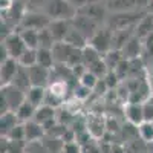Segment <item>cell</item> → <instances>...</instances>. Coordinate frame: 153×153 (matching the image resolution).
<instances>
[{"mask_svg":"<svg viewBox=\"0 0 153 153\" xmlns=\"http://www.w3.org/2000/svg\"><path fill=\"white\" fill-rule=\"evenodd\" d=\"M46 87H40V86H31L26 91V100L29 103H32L35 107L45 104V98H46Z\"/></svg>","mask_w":153,"mask_h":153,"instance_id":"44dd1931","label":"cell"},{"mask_svg":"<svg viewBox=\"0 0 153 153\" xmlns=\"http://www.w3.org/2000/svg\"><path fill=\"white\" fill-rule=\"evenodd\" d=\"M150 3V0H135V5L139 8H147Z\"/></svg>","mask_w":153,"mask_h":153,"instance_id":"f6af8a7d","label":"cell"},{"mask_svg":"<svg viewBox=\"0 0 153 153\" xmlns=\"http://www.w3.org/2000/svg\"><path fill=\"white\" fill-rule=\"evenodd\" d=\"M20 35H22L23 42L26 43L28 48H31V49H38V31H37V29L23 28V29L20 31Z\"/></svg>","mask_w":153,"mask_h":153,"instance_id":"83f0119b","label":"cell"},{"mask_svg":"<svg viewBox=\"0 0 153 153\" xmlns=\"http://www.w3.org/2000/svg\"><path fill=\"white\" fill-rule=\"evenodd\" d=\"M71 25H72V28H75L80 34H83L87 40H91L95 35V32L100 29L98 22H95L94 19L87 17L84 14H80V12H76V14L71 19Z\"/></svg>","mask_w":153,"mask_h":153,"instance_id":"277c9868","label":"cell"},{"mask_svg":"<svg viewBox=\"0 0 153 153\" xmlns=\"http://www.w3.org/2000/svg\"><path fill=\"white\" fill-rule=\"evenodd\" d=\"M35 110H37V107L26 100V101H25V103L16 110V113H17V117H19L20 123H26V121H29V120L34 118Z\"/></svg>","mask_w":153,"mask_h":153,"instance_id":"4316f807","label":"cell"},{"mask_svg":"<svg viewBox=\"0 0 153 153\" xmlns=\"http://www.w3.org/2000/svg\"><path fill=\"white\" fill-rule=\"evenodd\" d=\"M71 20H51L49 23V31L54 35L55 42H65V38L68 35V32L71 31Z\"/></svg>","mask_w":153,"mask_h":153,"instance_id":"7c38bea8","label":"cell"},{"mask_svg":"<svg viewBox=\"0 0 153 153\" xmlns=\"http://www.w3.org/2000/svg\"><path fill=\"white\" fill-rule=\"evenodd\" d=\"M11 84H14V86L20 87L22 91L26 92L28 89L32 86L31 84V78H29V69L26 66L20 65V68H19V71H17V74H16V76H14V80H12Z\"/></svg>","mask_w":153,"mask_h":153,"instance_id":"7402d4cb","label":"cell"},{"mask_svg":"<svg viewBox=\"0 0 153 153\" xmlns=\"http://www.w3.org/2000/svg\"><path fill=\"white\" fill-rule=\"evenodd\" d=\"M135 6V0H109L107 2V9H113L115 12L130 11Z\"/></svg>","mask_w":153,"mask_h":153,"instance_id":"f546056e","label":"cell"},{"mask_svg":"<svg viewBox=\"0 0 153 153\" xmlns=\"http://www.w3.org/2000/svg\"><path fill=\"white\" fill-rule=\"evenodd\" d=\"M78 12L80 14H84L87 17L94 19L95 22H98L100 25L106 20V12H107V6L101 5L98 0L97 2H92V3H87L81 8H78Z\"/></svg>","mask_w":153,"mask_h":153,"instance_id":"30bf717a","label":"cell"},{"mask_svg":"<svg viewBox=\"0 0 153 153\" xmlns=\"http://www.w3.org/2000/svg\"><path fill=\"white\" fill-rule=\"evenodd\" d=\"M147 83H149V86H150V91H152V94H153V78H150V76H149Z\"/></svg>","mask_w":153,"mask_h":153,"instance_id":"7dc6e473","label":"cell"},{"mask_svg":"<svg viewBox=\"0 0 153 153\" xmlns=\"http://www.w3.org/2000/svg\"><path fill=\"white\" fill-rule=\"evenodd\" d=\"M144 48L146 51L153 57V34H150L147 38H144Z\"/></svg>","mask_w":153,"mask_h":153,"instance_id":"7bdbcfd3","label":"cell"},{"mask_svg":"<svg viewBox=\"0 0 153 153\" xmlns=\"http://www.w3.org/2000/svg\"><path fill=\"white\" fill-rule=\"evenodd\" d=\"M138 135L141 136L143 141L153 143V121H144L138 126Z\"/></svg>","mask_w":153,"mask_h":153,"instance_id":"d6a6232c","label":"cell"},{"mask_svg":"<svg viewBox=\"0 0 153 153\" xmlns=\"http://www.w3.org/2000/svg\"><path fill=\"white\" fill-rule=\"evenodd\" d=\"M110 153H126V150L121 146H113L112 150H110Z\"/></svg>","mask_w":153,"mask_h":153,"instance_id":"bcb514c9","label":"cell"},{"mask_svg":"<svg viewBox=\"0 0 153 153\" xmlns=\"http://www.w3.org/2000/svg\"><path fill=\"white\" fill-rule=\"evenodd\" d=\"M55 43H57V42H55L54 35L51 34L49 28H45V29H40V31H38V48L52 49Z\"/></svg>","mask_w":153,"mask_h":153,"instance_id":"4dcf8cb0","label":"cell"},{"mask_svg":"<svg viewBox=\"0 0 153 153\" xmlns=\"http://www.w3.org/2000/svg\"><path fill=\"white\" fill-rule=\"evenodd\" d=\"M6 138L9 139V141H23L25 139V124L23 123L17 124L14 129L6 135Z\"/></svg>","mask_w":153,"mask_h":153,"instance_id":"74e56055","label":"cell"},{"mask_svg":"<svg viewBox=\"0 0 153 153\" xmlns=\"http://www.w3.org/2000/svg\"><path fill=\"white\" fill-rule=\"evenodd\" d=\"M48 91H51L52 94L61 97V98H66L68 92H72V87H71V81L66 80H52L48 86Z\"/></svg>","mask_w":153,"mask_h":153,"instance_id":"603a6c76","label":"cell"},{"mask_svg":"<svg viewBox=\"0 0 153 153\" xmlns=\"http://www.w3.org/2000/svg\"><path fill=\"white\" fill-rule=\"evenodd\" d=\"M135 34L141 38V40H144V38H147L150 34H153V14L152 12L144 14V17L139 20V23L136 25Z\"/></svg>","mask_w":153,"mask_h":153,"instance_id":"d6986e66","label":"cell"},{"mask_svg":"<svg viewBox=\"0 0 153 153\" xmlns=\"http://www.w3.org/2000/svg\"><path fill=\"white\" fill-rule=\"evenodd\" d=\"M19 63H20L22 66H26V68L34 66L35 63H37V49H31V48H28V49L20 55Z\"/></svg>","mask_w":153,"mask_h":153,"instance_id":"836d02e7","label":"cell"},{"mask_svg":"<svg viewBox=\"0 0 153 153\" xmlns=\"http://www.w3.org/2000/svg\"><path fill=\"white\" fill-rule=\"evenodd\" d=\"M150 86L147 83V80H143L141 84H139L135 91L130 92V97H129V103H146V101L150 98Z\"/></svg>","mask_w":153,"mask_h":153,"instance_id":"ac0fdd59","label":"cell"},{"mask_svg":"<svg viewBox=\"0 0 153 153\" xmlns=\"http://www.w3.org/2000/svg\"><path fill=\"white\" fill-rule=\"evenodd\" d=\"M89 45L94 46L100 54H106L110 49H113V29L107 28H100L95 35L89 40Z\"/></svg>","mask_w":153,"mask_h":153,"instance_id":"5b68a950","label":"cell"},{"mask_svg":"<svg viewBox=\"0 0 153 153\" xmlns=\"http://www.w3.org/2000/svg\"><path fill=\"white\" fill-rule=\"evenodd\" d=\"M51 23V17L48 14H40V12H26L23 16L19 28L23 29V28H28V29H45L49 26Z\"/></svg>","mask_w":153,"mask_h":153,"instance_id":"52a82bcc","label":"cell"},{"mask_svg":"<svg viewBox=\"0 0 153 153\" xmlns=\"http://www.w3.org/2000/svg\"><path fill=\"white\" fill-rule=\"evenodd\" d=\"M124 115L130 124L139 126L144 123V109L141 103H129L124 109Z\"/></svg>","mask_w":153,"mask_h":153,"instance_id":"5bb4252c","label":"cell"},{"mask_svg":"<svg viewBox=\"0 0 153 153\" xmlns=\"http://www.w3.org/2000/svg\"><path fill=\"white\" fill-rule=\"evenodd\" d=\"M143 109H144V121H153V106L150 104L149 100L143 103Z\"/></svg>","mask_w":153,"mask_h":153,"instance_id":"b9f144b4","label":"cell"},{"mask_svg":"<svg viewBox=\"0 0 153 153\" xmlns=\"http://www.w3.org/2000/svg\"><path fill=\"white\" fill-rule=\"evenodd\" d=\"M2 43L6 48V51H8V55L12 57V58H16V60H19L20 55L28 49V46H26V43L23 42L20 32H11L9 35H6L3 38Z\"/></svg>","mask_w":153,"mask_h":153,"instance_id":"8992f818","label":"cell"},{"mask_svg":"<svg viewBox=\"0 0 153 153\" xmlns=\"http://www.w3.org/2000/svg\"><path fill=\"white\" fill-rule=\"evenodd\" d=\"M104 81L107 83L109 89H113V87H118V86H120L121 78L117 75V72H115L113 69H110V71L106 74V76H104Z\"/></svg>","mask_w":153,"mask_h":153,"instance_id":"ab89813d","label":"cell"},{"mask_svg":"<svg viewBox=\"0 0 153 153\" xmlns=\"http://www.w3.org/2000/svg\"><path fill=\"white\" fill-rule=\"evenodd\" d=\"M87 69L91 71L92 74H95V75L98 76V78H104L106 74L110 71V69H109V66L106 65V61H104L103 58H100V60H97L95 63H92V65L89 66Z\"/></svg>","mask_w":153,"mask_h":153,"instance_id":"e575fe53","label":"cell"},{"mask_svg":"<svg viewBox=\"0 0 153 153\" xmlns=\"http://www.w3.org/2000/svg\"><path fill=\"white\" fill-rule=\"evenodd\" d=\"M147 11L153 14V0H150V3H149V6H147Z\"/></svg>","mask_w":153,"mask_h":153,"instance_id":"c3c4849f","label":"cell"},{"mask_svg":"<svg viewBox=\"0 0 153 153\" xmlns=\"http://www.w3.org/2000/svg\"><path fill=\"white\" fill-rule=\"evenodd\" d=\"M37 63L42 65L45 68H52L55 65V58H54V52L52 49L48 48H38L37 49Z\"/></svg>","mask_w":153,"mask_h":153,"instance_id":"cb8c5ba5","label":"cell"},{"mask_svg":"<svg viewBox=\"0 0 153 153\" xmlns=\"http://www.w3.org/2000/svg\"><path fill=\"white\" fill-rule=\"evenodd\" d=\"M101 55H103V54H100L98 51H97L94 46H91L89 43L83 48V63H84L87 68L91 66L92 63H95L97 60H100Z\"/></svg>","mask_w":153,"mask_h":153,"instance_id":"1f68e13d","label":"cell"},{"mask_svg":"<svg viewBox=\"0 0 153 153\" xmlns=\"http://www.w3.org/2000/svg\"><path fill=\"white\" fill-rule=\"evenodd\" d=\"M86 129H87V133H91L94 138L103 136L104 129H107L106 127V120L101 117V115H91V117L87 118Z\"/></svg>","mask_w":153,"mask_h":153,"instance_id":"9a60e30c","label":"cell"},{"mask_svg":"<svg viewBox=\"0 0 153 153\" xmlns=\"http://www.w3.org/2000/svg\"><path fill=\"white\" fill-rule=\"evenodd\" d=\"M98 80H100V78H98V76H97L95 74H92L91 71H89V69H87V71H86V72H84V74L81 75V78H80L78 81H80L81 84H84V86H87L89 89H92V91H94V87L97 86V83H98Z\"/></svg>","mask_w":153,"mask_h":153,"instance_id":"8d00e7d4","label":"cell"},{"mask_svg":"<svg viewBox=\"0 0 153 153\" xmlns=\"http://www.w3.org/2000/svg\"><path fill=\"white\" fill-rule=\"evenodd\" d=\"M78 9L68 0H49L45 5V14L51 17V20H71Z\"/></svg>","mask_w":153,"mask_h":153,"instance_id":"7a4b0ae2","label":"cell"},{"mask_svg":"<svg viewBox=\"0 0 153 153\" xmlns=\"http://www.w3.org/2000/svg\"><path fill=\"white\" fill-rule=\"evenodd\" d=\"M29 69V78H31V84L32 86H40V87H46L51 83V69L45 68L42 65L35 63L34 66L28 68Z\"/></svg>","mask_w":153,"mask_h":153,"instance_id":"ba28073f","label":"cell"},{"mask_svg":"<svg viewBox=\"0 0 153 153\" xmlns=\"http://www.w3.org/2000/svg\"><path fill=\"white\" fill-rule=\"evenodd\" d=\"M25 101H26V92L22 91L20 87L14 84H5L2 86V94H0V103H2V109L0 112H16Z\"/></svg>","mask_w":153,"mask_h":153,"instance_id":"6da1fadb","label":"cell"},{"mask_svg":"<svg viewBox=\"0 0 153 153\" xmlns=\"http://www.w3.org/2000/svg\"><path fill=\"white\" fill-rule=\"evenodd\" d=\"M25 124V139L28 143H32V141H37V139H43L45 136V126L37 123L35 120H29Z\"/></svg>","mask_w":153,"mask_h":153,"instance_id":"4fadbf2b","label":"cell"},{"mask_svg":"<svg viewBox=\"0 0 153 153\" xmlns=\"http://www.w3.org/2000/svg\"><path fill=\"white\" fill-rule=\"evenodd\" d=\"M65 42L69 43V45L74 46V48H80V49H83V48L87 45L89 40H87V38H86L83 34H80L75 28L71 26V31L68 32V35H66V38H65Z\"/></svg>","mask_w":153,"mask_h":153,"instance_id":"484cf974","label":"cell"},{"mask_svg":"<svg viewBox=\"0 0 153 153\" xmlns=\"http://www.w3.org/2000/svg\"><path fill=\"white\" fill-rule=\"evenodd\" d=\"M63 101H65V98H61V97H58V95H55V94H52L51 91H46V98H45V104H48V106H51V107H58V106H61L63 104Z\"/></svg>","mask_w":153,"mask_h":153,"instance_id":"f35d334b","label":"cell"},{"mask_svg":"<svg viewBox=\"0 0 153 153\" xmlns=\"http://www.w3.org/2000/svg\"><path fill=\"white\" fill-rule=\"evenodd\" d=\"M68 2H71L76 9L78 8H81V6H84V5H87V3H92V2H97V0H68Z\"/></svg>","mask_w":153,"mask_h":153,"instance_id":"ee69618b","label":"cell"},{"mask_svg":"<svg viewBox=\"0 0 153 153\" xmlns=\"http://www.w3.org/2000/svg\"><path fill=\"white\" fill-rule=\"evenodd\" d=\"M103 60L106 61V65L109 66V69H115L118 66V63L121 60H124V55H123V51L121 49H110L109 52H106L103 55Z\"/></svg>","mask_w":153,"mask_h":153,"instance_id":"f1b7e54d","label":"cell"},{"mask_svg":"<svg viewBox=\"0 0 153 153\" xmlns=\"http://www.w3.org/2000/svg\"><path fill=\"white\" fill-rule=\"evenodd\" d=\"M55 110L54 107H51L48 104H42V106H38L37 110H35V115H34V118L37 123H40L45 126V129L49 130L51 129V126H54L55 121H57V117H55Z\"/></svg>","mask_w":153,"mask_h":153,"instance_id":"8fae6325","label":"cell"},{"mask_svg":"<svg viewBox=\"0 0 153 153\" xmlns=\"http://www.w3.org/2000/svg\"><path fill=\"white\" fill-rule=\"evenodd\" d=\"M149 101H150V104L153 106V97H150V98H149Z\"/></svg>","mask_w":153,"mask_h":153,"instance_id":"681fc988","label":"cell"},{"mask_svg":"<svg viewBox=\"0 0 153 153\" xmlns=\"http://www.w3.org/2000/svg\"><path fill=\"white\" fill-rule=\"evenodd\" d=\"M42 144L45 146L48 153H60V152H63V147H65V141H61V138H57L55 135L43 136Z\"/></svg>","mask_w":153,"mask_h":153,"instance_id":"d4e9b609","label":"cell"},{"mask_svg":"<svg viewBox=\"0 0 153 153\" xmlns=\"http://www.w3.org/2000/svg\"><path fill=\"white\" fill-rule=\"evenodd\" d=\"M20 124V120L17 117L16 112H6V113H2V118H0V129H2V135L6 136L14 127Z\"/></svg>","mask_w":153,"mask_h":153,"instance_id":"ffe728a7","label":"cell"},{"mask_svg":"<svg viewBox=\"0 0 153 153\" xmlns=\"http://www.w3.org/2000/svg\"><path fill=\"white\" fill-rule=\"evenodd\" d=\"M146 12H136V11H123V12H115V14L107 20V26L110 29H123L129 26H136L144 17Z\"/></svg>","mask_w":153,"mask_h":153,"instance_id":"3957f363","label":"cell"},{"mask_svg":"<svg viewBox=\"0 0 153 153\" xmlns=\"http://www.w3.org/2000/svg\"><path fill=\"white\" fill-rule=\"evenodd\" d=\"M123 55L127 60H133V58H139L141 55V51H143V45H141V38H139L136 34L123 46Z\"/></svg>","mask_w":153,"mask_h":153,"instance_id":"2e32d148","label":"cell"},{"mask_svg":"<svg viewBox=\"0 0 153 153\" xmlns=\"http://www.w3.org/2000/svg\"><path fill=\"white\" fill-rule=\"evenodd\" d=\"M19 68H20L19 60L12 58V57H9V58H6L0 63V81H2V86L12 83Z\"/></svg>","mask_w":153,"mask_h":153,"instance_id":"9c48e42d","label":"cell"},{"mask_svg":"<svg viewBox=\"0 0 153 153\" xmlns=\"http://www.w3.org/2000/svg\"><path fill=\"white\" fill-rule=\"evenodd\" d=\"M61 153H81V147L78 143L69 141V143H65V147H63Z\"/></svg>","mask_w":153,"mask_h":153,"instance_id":"60d3db41","label":"cell"},{"mask_svg":"<svg viewBox=\"0 0 153 153\" xmlns=\"http://www.w3.org/2000/svg\"><path fill=\"white\" fill-rule=\"evenodd\" d=\"M72 51H74V46H71L69 43H66V42H57L54 45V48H52L55 63H65V65H68Z\"/></svg>","mask_w":153,"mask_h":153,"instance_id":"e0dca14e","label":"cell"},{"mask_svg":"<svg viewBox=\"0 0 153 153\" xmlns=\"http://www.w3.org/2000/svg\"><path fill=\"white\" fill-rule=\"evenodd\" d=\"M72 92H74V97H75L76 100L84 101L86 98H89V95L92 94V89H89L87 86H84V84H81V83L78 81V84L72 87Z\"/></svg>","mask_w":153,"mask_h":153,"instance_id":"d590c367","label":"cell"}]
</instances>
